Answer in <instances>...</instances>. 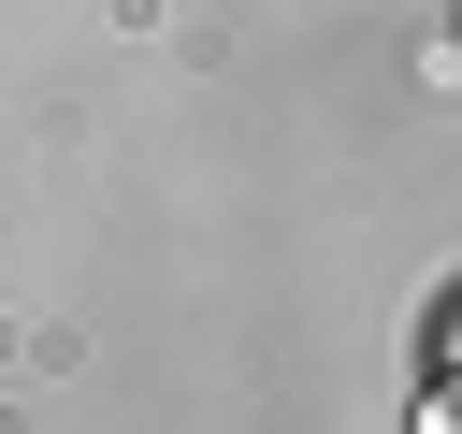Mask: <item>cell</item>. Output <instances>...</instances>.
I'll return each mask as SVG.
<instances>
[{
	"label": "cell",
	"mask_w": 462,
	"mask_h": 434,
	"mask_svg": "<svg viewBox=\"0 0 462 434\" xmlns=\"http://www.w3.org/2000/svg\"><path fill=\"white\" fill-rule=\"evenodd\" d=\"M419 434H462V405H433V420H419Z\"/></svg>",
	"instance_id": "6da1fadb"
}]
</instances>
